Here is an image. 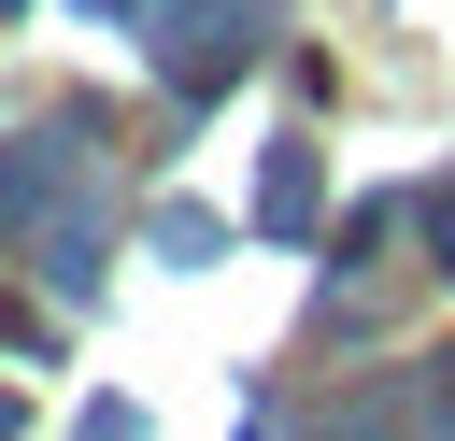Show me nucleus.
Listing matches in <instances>:
<instances>
[{
	"label": "nucleus",
	"mask_w": 455,
	"mask_h": 441,
	"mask_svg": "<svg viewBox=\"0 0 455 441\" xmlns=\"http://www.w3.org/2000/svg\"><path fill=\"white\" fill-rule=\"evenodd\" d=\"M85 441H142V413H85Z\"/></svg>",
	"instance_id": "nucleus-1"
},
{
	"label": "nucleus",
	"mask_w": 455,
	"mask_h": 441,
	"mask_svg": "<svg viewBox=\"0 0 455 441\" xmlns=\"http://www.w3.org/2000/svg\"><path fill=\"white\" fill-rule=\"evenodd\" d=\"M427 228H441V256H455V185H441V199H427Z\"/></svg>",
	"instance_id": "nucleus-2"
}]
</instances>
